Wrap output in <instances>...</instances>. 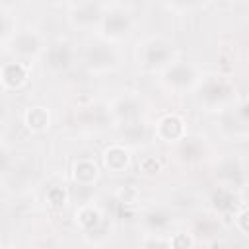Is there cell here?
I'll return each mask as SVG.
<instances>
[{
  "mask_svg": "<svg viewBox=\"0 0 249 249\" xmlns=\"http://www.w3.org/2000/svg\"><path fill=\"white\" fill-rule=\"evenodd\" d=\"M107 107H109L113 123H119V124L140 121L146 115V103L136 91H123L115 95L107 103Z\"/></svg>",
  "mask_w": 249,
  "mask_h": 249,
  "instance_id": "cell-10",
  "label": "cell"
},
{
  "mask_svg": "<svg viewBox=\"0 0 249 249\" xmlns=\"http://www.w3.org/2000/svg\"><path fill=\"white\" fill-rule=\"evenodd\" d=\"M187 132H189L187 119L175 111H167V113L160 115L152 126V136L167 146H173L175 142H179Z\"/></svg>",
  "mask_w": 249,
  "mask_h": 249,
  "instance_id": "cell-12",
  "label": "cell"
},
{
  "mask_svg": "<svg viewBox=\"0 0 249 249\" xmlns=\"http://www.w3.org/2000/svg\"><path fill=\"white\" fill-rule=\"evenodd\" d=\"M31 82V62L10 56L0 64V86L6 91H21Z\"/></svg>",
  "mask_w": 249,
  "mask_h": 249,
  "instance_id": "cell-13",
  "label": "cell"
},
{
  "mask_svg": "<svg viewBox=\"0 0 249 249\" xmlns=\"http://www.w3.org/2000/svg\"><path fill=\"white\" fill-rule=\"evenodd\" d=\"M68 6H74V4H80V2H84V0H64Z\"/></svg>",
  "mask_w": 249,
  "mask_h": 249,
  "instance_id": "cell-30",
  "label": "cell"
},
{
  "mask_svg": "<svg viewBox=\"0 0 249 249\" xmlns=\"http://www.w3.org/2000/svg\"><path fill=\"white\" fill-rule=\"evenodd\" d=\"M241 200L237 198V193L233 189L216 185V189L210 193V206L216 214H231Z\"/></svg>",
  "mask_w": 249,
  "mask_h": 249,
  "instance_id": "cell-22",
  "label": "cell"
},
{
  "mask_svg": "<svg viewBox=\"0 0 249 249\" xmlns=\"http://www.w3.org/2000/svg\"><path fill=\"white\" fill-rule=\"evenodd\" d=\"M218 119V128L226 138H233V140H243L247 136V123H249V115H247V101L241 97L239 101H235L231 107L216 113Z\"/></svg>",
  "mask_w": 249,
  "mask_h": 249,
  "instance_id": "cell-11",
  "label": "cell"
},
{
  "mask_svg": "<svg viewBox=\"0 0 249 249\" xmlns=\"http://www.w3.org/2000/svg\"><path fill=\"white\" fill-rule=\"evenodd\" d=\"M171 148H173V160L183 167H195L206 161L212 152L210 140L200 132H187Z\"/></svg>",
  "mask_w": 249,
  "mask_h": 249,
  "instance_id": "cell-6",
  "label": "cell"
},
{
  "mask_svg": "<svg viewBox=\"0 0 249 249\" xmlns=\"http://www.w3.org/2000/svg\"><path fill=\"white\" fill-rule=\"evenodd\" d=\"M195 233L191 231H177V233H169L167 239H169V247H193L196 243V239L193 237Z\"/></svg>",
  "mask_w": 249,
  "mask_h": 249,
  "instance_id": "cell-28",
  "label": "cell"
},
{
  "mask_svg": "<svg viewBox=\"0 0 249 249\" xmlns=\"http://www.w3.org/2000/svg\"><path fill=\"white\" fill-rule=\"evenodd\" d=\"M214 177L218 185L243 193L247 187V167L245 160L235 154H226L214 161Z\"/></svg>",
  "mask_w": 249,
  "mask_h": 249,
  "instance_id": "cell-7",
  "label": "cell"
},
{
  "mask_svg": "<svg viewBox=\"0 0 249 249\" xmlns=\"http://www.w3.org/2000/svg\"><path fill=\"white\" fill-rule=\"evenodd\" d=\"M173 58H177L175 45L165 37H146L136 49V62L144 72L158 74Z\"/></svg>",
  "mask_w": 249,
  "mask_h": 249,
  "instance_id": "cell-3",
  "label": "cell"
},
{
  "mask_svg": "<svg viewBox=\"0 0 249 249\" xmlns=\"http://www.w3.org/2000/svg\"><path fill=\"white\" fill-rule=\"evenodd\" d=\"M45 47H47V41L43 33L33 27L14 31V35L8 39V54L19 60H27V62L41 58Z\"/></svg>",
  "mask_w": 249,
  "mask_h": 249,
  "instance_id": "cell-8",
  "label": "cell"
},
{
  "mask_svg": "<svg viewBox=\"0 0 249 249\" xmlns=\"http://www.w3.org/2000/svg\"><path fill=\"white\" fill-rule=\"evenodd\" d=\"M140 222H142V226L146 228L148 233L167 235V230H169L171 224H173V214H171L169 208L160 206V204H158V206L154 204V206H148V208L142 210Z\"/></svg>",
  "mask_w": 249,
  "mask_h": 249,
  "instance_id": "cell-19",
  "label": "cell"
},
{
  "mask_svg": "<svg viewBox=\"0 0 249 249\" xmlns=\"http://www.w3.org/2000/svg\"><path fill=\"white\" fill-rule=\"evenodd\" d=\"M70 177L78 187H93L101 179V163L91 156H80L72 161Z\"/></svg>",
  "mask_w": 249,
  "mask_h": 249,
  "instance_id": "cell-17",
  "label": "cell"
},
{
  "mask_svg": "<svg viewBox=\"0 0 249 249\" xmlns=\"http://www.w3.org/2000/svg\"><path fill=\"white\" fill-rule=\"evenodd\" d=\"M21 123L23 126L33 132V134H43L51 128L53 124V115H51V109L43 103H33V105H27L21 113Z\"/></svg>",
  "mask_w": 249,
  "mask_h": 249,
  "instance_id": "cell-20",
  "label": "cell"
},
{
  "mask_svg": "<svg viewBox=\"0 0 249 249\" xmlns=\"http://www.w3.org/2000/svg\"><path fill=\"white\" fill-rule=\"evenodd\" d=\"M200 76L202 74L196 68V64L189 62V60H181V58H173L165 68H161L158 72V80H160L161 88L175 95L191 93L196 88Z\"/></svg>",
  "mask_w": 249,
  "mask_h": 249,
  "instance_id": "cell-2",
  "label": "cell"
},
{
  "mask_svg": "<svg viewBox=\"0 0 249 249\" xmlns=\"http://www.w3.org/2000/svg\"><path fill=\"white\" fill-rule=\"evenodd\" d=\"M132 25H134V16L128 8L117 6V4L105 6L103 16L97 25V37L111 41V43H119L130 35Z\"/></svg>",
  "mask_w": 249,
  "mask_h": 249,
  "instance_id": "cell-5",
  "label": "cell"
},
{
  "mask_svg": "<svg viewBox=\"0 0 249 249\" xmlns=\"http://www.w3.org/2000/svg\"><path fill=\"white\" fill-rule=\"evenodd\" d=\"M193 93H195L196 105L206 113H220L237 101L235 82L230 76L218 74V72L200 76Z\"/></svg>",
  "mask_w": 249,
  "mask_h": 249,
  "instance_id": "cell-1",
  "label": "cell"
},
{
  "mask_svg": "<svg viewBox=\"0 0 249 249\" xmlns=\"http://www.w3.org/2000/svg\"><path fill=\"white\" fill-rule=\"evenodd\" d=\"M231 216H233V226H235V230L241 233V235H249V210H247V204L241 200L239 204H237V208L231 212Z\"/></svg>",
  "mask_w": 249,
  "mask_h": 249,
  "instance_id": "cell-24",
  "label": "cell"
},
{
  "mask_svg": "<svg viewBox=\"0 0 249 249\" xmlns=\"http://www.w3.org/2000/svg\"><path fill=\"white\" fill-rule=\"evenodd\" d=\"M160 169H161V163L156 156H144L138 163V171H142V175H146V177L156 175Z\"/></svg>",
  "mask_w": 249,
  "mask_h": 249,
  "instance_id": "cell-27",
  "label": "cell"
},
{
  "mask_svg": "<svg viewBox=\"0 0 249 249\" xmlns=\"http://www.w3.org/2000/svg\"><path fill=\"white\" fill-rule=\"evenodd\" d=\"M111 113L109 107L105 103H97V101H89L84 103L80 107H76L74 111V123L82 128H103L107 126V123H111Z\"/></svg>",
  "mask_w": 249,
  "mask_h": 249,
  "instance_id": "cell-16",
  "label": "cell"
},
{
  "mask_svg": "<svg viewBox=\"0 0 249 249\" xmlns=\"http://www.w3.org/2000/svg\"><path fill=\"white\" fill-rule=\"evenodd\" d=\"M76 47L72 41L68 39H54L51 43H47L43 54H41V62L43 68L53 72V74H64L68 72L74 62H76Z\"/></svg>",
  "mask_w": 249,
  "mask_h": 249,
  "instance_id": "cell-9",
  "label": "cell"
},
{
  "mask_svg": "<svg viewBox=\"0 0 249 249\" xmlns=\"http://www.w3.org/2000/svg\"><path fill=\"white\" fill-rule=\"evenodd\" d=\"M165 4H167L173 12L185 14V12H193V10L200 8V6L204 4V0H165Z\"/></svg>",
  "mask_w": 249,
  "mask_h": 249,
  "instance_id": "cell-26",
  "label": "cell"
},
{
  "mask_svg": "<svg viewBox=\"0 0 249 249\" xmlns=\"http://www.w3.org/2000/svg\"><path fill=\"white\" fill-rule=\"evenodd\" d=\"M74 222H76V226L80 228V231L84 235H91V233H97L103 228L105 214L95 202H84L76 208Z\"/></svg>",
  "mask_w": 249,
  "mask_h": 249,
  "instance_id": "cell-18",
  "label": "cell"
},
{
  "mask_svg": "<svg viewBox=\"0 0 249 249\" xmlns=\"http://www.w3.org/2000/svg\"><path fill=\"white\" fill-rule=\"evenodd\" d=\"M132 167V148L124 142H113L101 152V169L111 175H124Z\"/></svg>",
  "mask_w": 249,
  "mask_h": 249,
  "instance_id": "cell-15",
  "label": "cell"
},
{
  "mask_svg": "<svg viewBox=\"0 0 249 249\" xmlns=\"http://www.w3.org/2000/svg\"><path fill=\"white\" fill-rule=\"evenodd\" d=\"M150 136H152V128L144 123V119L121 124V142H124L128 148L146 146Z\"/></svg>",
  "mask_w": 249,
  "mask_h": 249,
  "instance_id": "cell-21",
  "label": "cell"
},
{
  "mask_svg": "<svg viewBox=\"0 0 249 249\" xmlns=\"http://www.w3.org/2000/svg\"><path fill=\"white\" fill-rule=\"evenodd\" d=\"M14 35V18L12 14L0 6V43H8V39Z\"/></svg>",
  "mask_w": 249,
  "mask_h": 249,
  "instance_id": "cell-25",
  "label": "cell"
},
{
  "mask_svg": "<svg viewBox=\"0 0 249 249\" xmlns=\"http://www.w3.org/2000/svg\"><path fill=\"white\" fill-rule=\"evenodd\" d=\"M121 64V54L115 43L97 37L95 41L86 43L82 51V66L89 74H109L115 72Z\"/></svg>",
  "mask_w": 249,
  "mask_h": 249,
  "instance_id": "cell-4",
  "label": "cell"
},
{
  "mask_svg": "<svg viewBox=\"0 0 249 249\" xmlns=\"http://www.w3.org/2000/svg\"><path fill=\"white\" fill-rule=\"evenodd\" d=\"M105 6L99 0H84L80 4L70 6L68 10V23L74 29H82V31H89V29H97L99 19L103 16Z\"/></svg>",
  "mask_w": 249,
  "mask_h": 249,
  "instance_id": "cell-14",
  "label": "cell"
},
{
  "mask_svg": "<svg viewBox=\"0 0 249 249\" xmlns=\"http://www.w3.org/2000/svg\"><path fill=\"white\" fill-rule=\"evenodd\" d=\"M10 167H12V152L0 144V175L8 173Z\"/></svg>",
  "mask_w": 249,
  "mask_h": 249,
  "instance_id": "cell-29",
  "label": "cell"
},
{
  "mask_svg": "<svg viewBox=\"0 0 249 249\" xmlns=\"http://www.w3.org/2000/svg\"><path fill=\"white\" fill-rule=\"evenodd\" d=\"M45 202H47V206L53 208V210L62 208V206L68 202V191H66V187L60 185V183L51 185V187L45 191Z\"/></svg>",
  "mask_w": 249,
  "mask_h": 249,
  "instance_id": "cell-23",
  "label": "cell"
}]
</instances>
